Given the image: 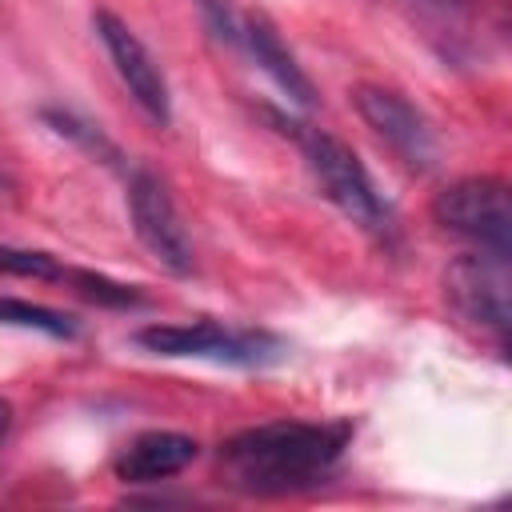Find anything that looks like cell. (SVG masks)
<instances>
[{
	"instance_id": "6da1fadb",
	"label": "cell",
	"mask_w": 512,
	"mask_h": 512,
	"mask_svg": "<svg viewBox=\"0 0 512 512\" xmlns=\"http://www.w3.org/2000/svg\"><path fill=\"white\" fill-rule=\"evenodd\" d=\"M352 420H272L228 436L216 476L240 496H288L316 488L352 444Z\"/></svg>"
},
{
	"instance_id": "7a4b0ae2",
	"label": "cell",
	"mask_w": 512,
	"mask_h": 512,
	"mask_svg": "<svg viewBox=\"0 0 512 512\" xmlns=\"http://www.w3.org/2000/svg\"><path fill=\"white\" fill-rule=\"evenodd\" d=\"M268 116H272V124H280V128L296 140V148H300V156H304L312 180L320 184V192H324L360 232H368V236L380 240L384 248L396 244V216H392L388 200L380 196L376 180L368 176V168L360 164V156H356L340 136H332V132H324V128H312V124L292 120V116H284V112H268Z\"/></svg>"
},
{
	"instance_id": "3957f363",
	"label": "cell",
	"mask_w": 512,
	"mask_h": 512,
	"mask_svg": "<svg viewBox=\"0 0 512 512\" xmlns=\"http://www.w3.org/2000/svg\"><path fill=\"white\" fill-rule=\"evenodd\" d=\"M132 344L168 356V360H212L232 368H264L284 356V340L264 328H232L220 320L192 324H144L132 332Z\"/></svg>"
},
{
	"instance_id": "277c9868",
	"label": "cell",
	"mask_w": 512,
	"mask_h": 512,
	"mask_svg": "<svg viewBox=\"0 0 512 512\" xmlns=\"http://www.w3.org/2000/svg\"><path fill=\"white\" fill-rule=\"evenodd\" d=\"M432 220L476 244L480 252L508 256L512 248V208H508V184L500 176H464L436 192Z\"/></svg>"
},
{
	"instance_id": "5b68a950",
	"label": "cell",
	"mask_w": 512,
	"mask_h": 512,
	"mask_svg": "<svg viewBox=\"0 0 512 512\" xmlns=\"http://www.w3.org/2000/svg\"><path fill=\"white\" fill-rule=\"evenodd\" d=\"M444 300L448 308L480 328L484 336L504 348L508 340V256L492 252H464L444 268Z\"/></svg>"
},
{
	"instance_id": "8992f818",
	"label": "cell",
	"mask_w": 512,
	"mask_h": 512,
	"mask_svg": "<svg viewBox=\"0 0 512 512\" xmlns=\"http://www.w3.org/2000/svg\"><path fill=\"white\" fill-rule=\"evenodd\" d=\"M124 184H128V216H132L140 244L152 252L156 264H164L176 276H188L192 272V240H188V228L176 212L168 184L156 172L136 168V164L124 168Z\"/></svg>"
},
{
	"instance_id": "52a82bcc",
	"label": "cell",
	"mask_w": 512,
	"mask_h": 512,
	"mask_svg": "<svg viewBox=\"0 0 512 512\" xmlns=\"http://www.w3.org/2000/svg\"><path fill=\"white\" fill-rule=\"evenodd\" d=\"M92 28L120 76V84L128 88V96L136 100V108L152 120V124H168L172 120V92H168V76L156 64V56L148 52V44L116 16V12H96Z\"/></svg>"
},
{
	"instance_id": "ba28073f",
	"label": "cell",
	"mask_w": 512,
	"mask_h": 512,
	"mask_svg": "<svg viewBox=\"0 0 512 512\" xmlns=\"http://www.w3.org/2000/svg\"><path fill=\"white\" fill-rule=\"evenodd\" d=\"M352 104L360 112V120L396 152V160H404L408 168L424 172L436 160V132L428 124V116L400 92L380 88V84H360L352 92Z\"/></svg>"
},
{
	"instance_id": "9c48e42d",
	"label": "cell",
	"mask_w": 512,
	"mask_h": 512,
	"mask_svg": "<svg viewBox=\"0 0 512 512\" xmlns=\"http://www.w3.org/2000/svg\"><path fill=\"white\" fill-rule=\"evenodd\" d=\"M196 456H200V444H196L192 436L168 432V428H152V432L132 436V440L116 452L112 472H116V480H124V484H160V480L180 476Z\"/></svg>"
},
{
	"instance_id": "30bf717a",
	"label": "cell",
	"mask_w": 512,
	"mask_h": 512,
	"mask_svg": "<svg viewBox=\"0 0 512 512\" xmlns=\"http://www.w3.org/2000/svg\"><path fill=\"white\" fill-rule=\"evenodd\" d=\"M240 52H248L252 64L264 68L272 76V84L288 100H296L300 108H312L316 104V88H312L308 72L300 68L296 52L284 44V36L276 32V24L264 12H244L240 16Z\"/></svg>"
},
{
	"instance_id": "8fae6325",
	"label": "cell",
	"mask_w": 512,
	"mask_h": 512,
	"mask_svg": "<svg viewBox=\"0 0 512 512\" xmlns=\"http://www.w3.org/2000/svg\"><path fill=\"white\" fill-rule=\"evenodd\" d=\"M40 120H44L60 140L76 144L84 156H92V160H100V164H108V168H128L124 152H120V148L108 140V132H104L100 124H92L88 116H80V112H72V108L52 104V108H40Z\"/></svg>"
},
{
	"instance_id": "7c38bea8",
	"label": "cell",
	"mask_w": 512,
	"mask_h": 512,
	"mask_svg": "<svg viewBox=\"0 0 512 512\" xmlns=\"http://www.w3.org/2000/svg\"><path fill=\"white\" fill-rule=\"evenodd\" d=\"M0 324L32 328V332H44V336H56V340H72L76 336V320L68 312H56V308H44V304H28V300H16V296H0Z\"/></svg>"
},
{
	"instance_id": "4fadbf2b",
	"label": "cell",
	"mask_w": 512,
	"mask_h": 512,
	"mask_svg": "<svg viewBox=\"0 0 512 512\" xmlns=\"http://www.w3.org/2000/svg\"><path fill=\"white\" fill-rule=\"evenodd\" d=\"M68 268L60 256L52 252H36V248H12L0 244V272L4 276H24V280H44V284H64Z\"/></svg>"
},
{
	"instance_id": "5bb4252c",
	"label": "cell",
	"mask_w": 512,
	"mask_h": 512,
	"mask_svg": "<svg viewBox=\"0 0 512 512\" xmlns=\"http://www.w3.org/2000/svg\"><path fill=\"white\" fill-rule=\"evenodd\" d=\"M192 8H196V16H200L204 32H208L220 48L240 52V12H236L232 0H192Z\"/></svg>"
},
{
	"instance_id": "9a60e30c",
	"label": "cell",
	"mask_w": 512,
	"mask_h": 512,
	"mask_svg": "<svg viewBox=\"0 0 512 512\" xmlns=\"http://www.w3.org/2000/svg\"><path fill=\"white\" fill-rule=\"evenodd\" d=\"M8 428H12V404L0 396V444H4V436H8Z\"/></svg>"
},
{
	"instance_id": "2e32d148",
	"label": "cell",
	"mask_w": 512,
	"mask_h": 512,
	"mask_svg": "<svg viewBox=\"0 0 512 512\" xmlns=\"http://www.w3.org/2000/svg\"><path fill=\"white\" fill-rule=\"evenodd\" d=\"M12 196V180H8V172L0 168V200H8Z\"/></svg>"
}]
</instances>
